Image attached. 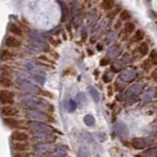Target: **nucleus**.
<instances>
[{
  "label": "nucleus",
  "instance_id": "f257e3e1",
  "mask_svg": "<svg viewBox=\"0 0 157 157\" xmlns=\"http://www.w3.org/2000/svg\"><path fill=\"white\" fill-rule=\"evenodd\" d=\"M20 105L25 109H36L44 111L49 109V103L43 98L36 96L34 94H27L20 97Z\"/></svg>",
  "mask_w": 157,
  "mask_h": 157
},
{
  "label": "nucleus",
  "instance_id": "f03ea898",
  "mask_svg": "<svg viewBox=\"0 0 157 157\" xmlns=\"http://www.w3.org/2000/svg\"><path fill=\"white\" fill-rule=\"evenodd\" d=\"M18 90L28 93V94H37L39 91V86L29 82L28 78H19L16 82Z\"/></svg>",
  "mask_w": 157,
  "mask_h": 157
},
{
  "label": "nucleus",
  "instance_id": "7ed1b4c3",
  "mask_svg": "<svg viewBox=\"0 0 157 157\" xmlns=\"http://www.w3.org/2000/svg\"><path fill=\"white\" fill-rule=\"evenodd\" d=\"M28 129L34 132V134H37V132H54V128L51 127L50 125L46 124L42 121H29L28 123Z\"/></svg>",
  "mask_w": 157,
  "mask_h": 157
},
{
  "label": "nucleus",
  "instance_id": "20e7f679",
  "mask_svg": "<svg viewBox=\"0 0 157 157\" xmlns=\"http://www.w3.org/2000/svg\"><path fill=\"white\" fill-rule=\"evenodd\" d=\"M24 115L26 118L31 121H43V120H52L51 118H48L46 113L40 110L36 109H25Z\"/></svg>",
  "mask_w": 157,
  "mask_h": 157
},
{
  "label": "nucleus",
  "instance_id": "39448f33",
  "mask_svg": "<svg viewBox=\"0 0 157 157\" xmlns=\"http://www.w3.org/2000/svg\"><path fill=\"white\" fill-rule=\"evenodd\" d=\"M33 140L36 141L37 144H49L56 140V136H54L51 132H37V134L33 135Z\"/></svg>",
  "mask_w": 157,
  "mask_h": 157
},
{
  "label": "nucleus",
  "instance_id": "423d86ee",
  "mask_svg": "<svg viewBox=\"0 0 157 157\" xmlns=\"http://www.w3.org/2000/svg\"><path fill=\"white\" fill-rule=\"evenodd\" d=\"M151 144H153V140L150 137H136L132 140V145L136 149H144Z\"/></svg>",
  "mask_w": 157,
  "mask_h": 157
},
{
  "label": "nucleus",
  "instance_id": "0eeeda50",
  "mask_svg": "<svg viewBox=\"0 0 157 157\" xmlns=\"http://www.w3.org/2000/svg\"><path fill=\"white\" fill-rule=\"evenodd\" d=\"M15 99V93L9 90H0V103L2 105H13Z\"/></svg>",
  "mask_w": 157,
  "mask_h": 157
},
{
  "label": "nucleus",
  "instance_id": "6e6552de",
  "mask_svg": "<svg viewBox=\"0 0 157 157\" xmlns=\"http://www.w3.org/2000/svg\"><path fill=\"white\" fill-rule=\"evenodd\" d=\"M4 44L7 48H19L22 45V41L18 36H7L6 37H5Z\"/></svg>",
  "mask_w": 157,
  "mask_h": 157
},
{
  "label": "nucleus",
  "instance_id": "1a4fd4ad",
  "mask_svg": "<svg viewBox=\"0 0 157 157\" xmlns=\"http://www.w3.org/2000/svg\"><path fill=\"white\" fill-rule=\"evenodd\" d=\"M0 112L4 117H16L19 115V109L13 105H3L0 109Z\"/></svg>",
  "mask_w": 157,
  "mask_h": 157
},
{
  "label": "nucleus",
  "instance_id": "9d476101",
  "mask_svg": "<svg viewBox=\"0 0 157 157\" xmlns=\"http://www.w3.org/2000/svg\"><path fill=\"white\" fill-rule=\"evenodd\" d=\"M136 75L137 73L135 69H128L120 75V80H122L124 82H130L135 80Z\"/></svg>",
  "mask_w": 157,
  "mask_h": 157
},
{
  "label": "nucleus",
  "instance_id": "9b49d317",
  "mask_svg": "<svg viewBox=\"0 0 157 157\" xmlns=\"http://www.w3.org/2000/svg\"><path fill=\"white\" fill-rule=\"evenodd\" d=\"M142 88H144V86H142L141 83H136V85L132 86L129 90H127L126 97L127 98H134V97L137 96L142 91Z\"/></svg>",
  "mask_w": 157,
  "mask_h": 157
},
{
  "label": "nucleus",
  "instance_id": "f8f14e48",
  "mask_svg": "<svg viewBox=\"0 0 157 157\" xmlns=\"http://www.w3.org/2000/svg\"><path fill=\"white\" fill-rule=\"evenodd\" d=\"M114 131L120 137H126L129 135V130L128 127L123 122H117L114 126Z\"/></svg>",
  "mask_w": 157,
  "mask_h": 157
},
{
  "label": "nucleus",
  "instance_id": "ddd939ff",
  "mask_svg": "<svg viewBox=\"0 0 157 157\" xmlns=\"http://www.w3.org/2000/svg\"><path fill=\"white\" fill-rule=\"evenodd\" d=\"M71 13L74 21H78V17L81 16V6L78 0H72L71 1Z\"/></svg>",
  "mask_w": 157,
  "mask_h": 157
},
{
  "label": "nucleus",
  "instance_id": "4468645a",
  "mask_svg": "<svg viewBox=\"0 0 157 157\" xmlns=\"http://www.w3.org/2000/svg\"><path fill=\"white\" fill-rule=\"evenodd\" d=\"M11 139L13 141H27L29 136L26 132H22V131H14L11 135Z\"/></svg>",
  "mask_w": 157,
  "mask_h": 157
},
{
  "label": "nucleus",
  "instance_id": "2eb2a0df",
  "mask_svg": "<svg viewBox=\"0 0 157 157\" xmlns=\"http://www.w3.org/2000/svg\"><path fill=\"white\" fill-rule=\"evenodd\" d=\"M32 77H33V78L34 80V82H37L38 85L42 86V85H44V83H45V81H46L45 73H44V71L40 70V69H39L38 71H36L34 74H33Z\"/></svg>",
  "mask_w": 157,
  "mask_h": 157
},
{
  "label": "nucleus",
  "instance_id": "dca6fc26",
  "mask_svg": "<svg viewBox=\"0 0 157 157\" xmlns=\"http://www.w3.org/2000/svg\"><path fill=\"white\" fill-rule=\"evenodd\" d=\"M12 148L16 152H23L29 149V144L26 141H14L12 144Z\"/></svg>",
  "mask_w": 157,
  "mask_h": 157
},
{
  "label": "nucleus",
  "instance_id": "f3484780",
  "mask_svg": "<svg viewBox=\"0 0 157 157\" xmlns=\"http://www.w3.org/2000/svg\"><path fill=\"white\" fill-rule=\"evenodd\" d=\"M0 86L4 88H9L13 86V80L10 76L1 75L0 74Z\"/></svg>",
  "mask_w": 157,
  "mask_h": 157
},
{
  "label": "nucleus",
  "instance_id": "a211bd4d",
  "mask_svg": "<svg viewBox=\"0 0 157 157\" xmlns=\"http://www.w3.org/2000/svg\"><path fill=\"white\" fill-rule=\"evenodd\" d=\"M135 31H136V25H135V23L131 22V21H128L124 25V29H123L122 33H124L126 36H130V34L134 33Z\"/></svg>",
  "mask_w": 157,
  "mask_h": 157
},
{
  "label": "nucleus",
  "instance_id": "6ab92c4d",
  "mask_svg": "<svg viewBox=\"0 0 157 157\" xmlns=\"http://www.w3.org/2000/svg\"><path fill=\"white\" fill-rule=\"evenodd\" d=\"M9 32L11 33L13 36H23V34H24V31L22 29V28L20 27V26H18V25L15 24V23L10 24Z\"/></svg>",
  "mask_w": 157,
  "mask_h": 157
},
{
  "label": "nucleus",
  "instance_id": "aec40b11",
  "mask_svg": "<svg viewBox=\"0 0 157 157\" xmlns=\"http://www.w3.org/2000/svg\"><path fill=\"white\" fill-rule=\"evenodd\" d=\"M136 52L140 54V56H146L149 52V46L147 42L140 41V43L136 47Z\"/></svg>",
  "mask_w": 157,
  "mask_h": 157
},
{
  "label": "nucleus",
  "instance_id": "412c9836",
  "mask_svg": "<svg viewBox=\"0 0 157 157\" xmlns=\"http://www.w3.org/2000/svg\"><path fill=\"white\" fill-rule=\"evenodd\" d=\"M15 56V53L12 52L10 49H2L0 51V60L1 61H9L12 60Z\"/></svg>",
  "mask_w": 157,
  "mask_h": 157
},
{
  "label": "nucleus",
  "instance_id": "4be33fe9",
  "mask_svg": "<svg viewBox=\"0 0 157 157\" xmlns=\"http://www.w3.org/2000/svg\"><path fill=\"white\" fill-rule=\"evenodd\" d=\"M53 154L56 157H66L68 154L67 147L64 145H57L55 148L53 149Z\"/></svg>",
  "mask_w": 157,
  "mask_h": 157
},
{
  "label": "nucleus",
  "instance_id": "5701e85b",
  "mask_svg": "<svg viewBox=\"0 0 157 157\" xmlns=\"http://www.w3.org/2000/svg\"><path fill=\"white\" fill-rule=\"evenodd\" d=\"M145 36V33L144 32L142 31V29H136V31L134 32V36H132V37L131 38V41L132 42H140L144 40V38Z\"/></svg>",
  "mask_w": 157,
  "mask_h": 157
},
{
  "label": "nucleus",
  "instance_id": "b1692460",
  "mask_svg": "<svg viewBox=\"0 0 157 157\" xmlns=\"http://www.w3.org/2000/svg\"><path fill=\"white\" fill-rule=\"evenodd\" d=\"M115 7V0H101L100 8L106 12H109Z\"/></svg>",
  "mask_w": 157,
  "mask_h": 157
},
{
  "label": "nucleus",
  "instance_id": "393cba45",
  "mask_svg": "<svg viewBox=\"0 0 157 157\" xmlns=\"http://www.w3.org/2000/svg\"><path fill=\"white\" fill-rule=\"evenodd\" d=\"M3 122L5 125L8 126L9 128H12V129H17V128H19V126H20L19 121L15 119L14 117H5Z\"/></svg>",
  "mask_w": 157,
  "mask_h": 157
},
{
  "label": "nucleus",
  "instance_id": "a878e982",
  "mask_svg": "<svg viewBox=\"0 0 157 157\" xmlns=\"http://www.w3.org/2000/svg\"><path fill=\"white\" fill-rule=\"evenodd\" d=\"M122 10H123V8H122L121 5H119V6H117V7H114L111 10V11H109V14L107 15V19L109 20V21L114 20L118 16V14L122 11Z\"/></svg>",
  "mask_w": 157,
  "mask_h": 157
},
{
  "label": "nucleus",
  "instance_id": "bb28decb",
  "mask_svg": "<svg viewBox=\"0 0 157 157\" xmlns=\"http://www.w3.org/2000/svg\"><path fill=\"white\" fill-rule=\"evenodd\" d=\"M120 52H121V47L119 45H113L108 50V56H110V58H116L119 56Z\"/></svg>",
  "mask_w": 157,
  "mask_h": 157
},
{
  "label": "nucleus",
  "instance_id": "cd10ccee",
  "mask_svg": "<svg viewBox=\"0 0 157 157\" xmlns=\"http://www.w3.org/2000/svg\"><path fill=\"white\" fill-rule=\"evenodd\" d=\"M119 18L121 22H128L132 19V14L126 9H123L119 13Z\"/></svg>",
  "mask_w": 157,
  "mask_h": 157
},
{
  "label": "nucleus",
  "instance_id": "c85d7f7f",
  "mask_svg": "<svg viewBox=\"0 0 157 157\" xmlns=\"http://www.w3.org/2000/svg\"><path fill=\"white\" fill-rule=\"evenodd\" d=\"M33 149L39 154H44L48 149V145L45 144H37L33 146Z\"/></svg>",
  "mask_w": 157,
  "mask_h": 157
},
{
  "label": "nucleus",
  "instance_id": "c756f323",
  "mask_svg": "<svg viewBox=\"0 0 157 157\" xmlns=\"http://www.w3.org/2000/svg\"><path fill=\"white\" fill-rule=\"evenodd\" d=\"M153 93H154V88H149V90H147L144 94H142V97L141 99L142 101H150L152 99V97H153Z\"/></svg>",
  "mask_w": 157,
  "mask_h": 157
},
{
  "label": "nucleus",
  "instance_id": "7c9ffc66",
  "mask_svg": "<svg viewBox=\"0 0 157 157\" xmlns=\"http://www.w3.org/2000/svg\"><path fill=\"white\" fill-rule=\"evenodd\" d=\"M83 122H85V124L87 127H92V126H94V124H95V119H94V117H93L92 115L87 114V115H86L85 117H83Z\"/></svg>",
  "mask_w": 157,
  "mask_h": 157
},
{
  "label": "nucleus",
  "instance_id": "2f4dec72",
  "mask_svg": "<svg viewBox=\"0 0 157 157\" xmlns=\"http://www.w3.org/2000/svg\"><path fill=\"white\" fill-rule=\"evenodd\" d=\"M0 74H1V75H6V76L11 77L13 74V70H12V68L8 65H2L0 67Z\"/></svg>",
  "mask_w": 157,
  "mask_h": 157
},
{
  "label": "nucleus",
  "instance_id": "473e14b6",
  "mask_svg": "<svg viewBox=\"0 0 157 157\" xmlns=\"http://www.w3.org/2000/svg\"><path fill=\"white\" fill-rule=\"evenodd\" d=\"M61 4V8H62V15H61V22H66V20L69 16V10H68V7L66 6L65 3H62L60 2Z\"/></svg>",
  "mask_w": 157,
  "mask_h": 157
},
{
  "label": "nucleus",
  "instance_id": "72a5a7b5",
  "mask_svg": "<svg viewBox=\"0 0 157 157\" xmlns=\"http://www.w3.org/2000/svg\"><path fill=\"white\" fill-rule=\"evenodd\" d=\"M90 95L91 97L93 98V100H94L95 102H98L100 99V95H99V93H98L97 90L95 87H93V86H90Z\"/></svg>",
  "mask_w": 157,
  "mask_h": 157
},
{
  "label": "nucleus",
  "instance_id": "f704fd0d",
  "mask_svg": "<svg viewBox=\"0 0 157 157\" xmlns=\"http://www.w3.org/2000/svg\"><path fill=\"white\" fill-rule=\"evenodd\" d=\"M148 60L151 62V64L153 66L156 65V63H157V53H156V50L155 49H152L151 52L149 53V58H148Z\"/></svg>",
  "mask_w": 157,
  "mask_h": 157
},
{
  "label": "nucleus",
  "instance_id": "c9c22d12",
  "mask_svg": "<svg viewBox=\"0 0 157 157\" xmlns=\"http://www.w3.org/2000/svg\"><path fill=\"white\" fill-rule=\"evenodd\" d=\"M77 102L74 99H70L68 101V111L69 112H74L77 109Z\"/></svg>",
  "mask_w": 157,
  "mask_h": 157
},
{
  "label": "nucleus",
  "instance_id": "e433bc0d",
  "mask_svg": "<svg viewBox=\"0 0 157 157\" xmlns=\"http://www.w3.org/2000/svg\"><path fill=\"white\" fill-rule=\"evenodd\" d=\"M77 98H78V104L80 105H83L86 103V97L85 95V93L80 92L77 94Z\"/></svg>",
  "mask_w": 157,
  "mask_h": 157
},
{
  "label": "nucleus",
  "instance_id": "4c0bfd02",
  "mask_svg": "<svg viewBox=\"0 0 157 157\" xmlns=\"http://www.w3.org/2000/svg\"><path fill=\"white\" fill-rule=\"evenodd\" d=\"M117 38H118V36L116 33H108L107 34V36L105 38V40L107 41V43H110V42H114L117 40Z\"/></svg>",
  "mask_w": 157,
  "mask_h": 157
},
{
  "label": "nucleus",
  "instance_id": "58836bf2",
  "mask_svg": "<svg viewBox=\"0 0 157 157\" xmlns=\"http://www.w3.org/2000/svg\"><path fill=\"white\" fill-rule=\"evenodd\" d=\"M78 157H88V151L86 147H80V149L78 151Z\"/></svg>",
  "mask_w": 157,
  "mask_h": 157
},
{
  "label": "nucleus",
  "instance_id": "ea45409f",
  "mask_svg": "<svg viewBox=\"0 0 157 157\" xmlns=\"http://www.w3.org/2000/svg\"><path fill=\"white\" fill-rule=\"evenodd\" d=\"M144 157H155V147H151L148 150L144 152Z\"/></svg>",
  "mask_w": 157,
  "mask_h": 157
},
{
  "label": "nucleus",
  "instance_id": "a19ab883",
  "mask_svg": "<svg viewBox=\"0 0 157 157\" xmlns=\"http://www.w3.org/2000/svg\"><path fill=\"white\" fill-rule=\"evenodd\" d=\"M37 94L44 96V97H48V98H52L53 97V94L51 92H49L47 90H41V88H39V91H38Z\"/></svg>",
  "mask_w": 157,
  "mask_h": 157
},
{
  "label": "nucleus",
  "instance_id": "79ce46f5",
  "mask_svg": "<svg viewBox=\"0 0 157 157\" xmlns=\"http://www.w3.org/2000/svg\"><path fill=\"white\" fill-rule=\"evenodd\" d=\"M151 62L148 60V59H146V60H144V62H142V64H141V67L144 69L145 71H147V70H149L150 69V67H151Z\"/></svg>",
  "mask_w": 157,
  "mask_h": 157
},
{
  "label": "nucleus",
  "instance_id": "37998d69",
  "mask_svg": "<svg viewBox=\"0 0 157 157\" xmlns=\"http://www.w3.org/2000/svg\"><path fill=\"white\" fill-rule=\"evenodd\" d=\"M14 157H31V155H29V153H28V152L23 151V152H16Z\"/></svg>",
  "mask_w": 157,
  "mask_h": 157
},
{
  "label": "nucleus",
  "instance_id": "c03bdc74",
  "mask_svg": "<svg viewBox=\"0 0 157 157\" xmlns=\"http://www.w3.org/2000/svg\"><path fill=\"white\" fill-rule=\"evenodd\" d=\"M109 64H110V58H108V57H104L100 60L101 66H107V65H109Z\"/></svg>",
  "mask_w": 157,
  "mask_h": 157
},
{
  "label": "nucleus",
  "instance_id": "a18cd8bd",
  "mask_svg": "<svg viewBox=\"0 0 157 157\" xmlns=\"http://www.w3.org/2000/svg\"><path fill=\"white\" fill-rule=\"evenodd\" d=\"M49 39H50V42L53 44V45L57 46L58 44H60V40H59V39H56V38H54V37H50Z\"/></svg>",
  "mask_w": 157,
  "mask_h": 157
},
{
  "label": "nucleus",
  "instance_id": "49530a36",
  "mask_svg": "<svg viewBox=\"0 0 157 157\" xmlns=\"http://www.w3.org/2000/svg\"><path fill=\"white\" fill-rule=\"evenodd\" d=\"M111 80H112V77L108 75V74H105V75H103V81H104L105 82H110Z\"/></svg>",
  "mask_w": 157,
  "mask_h": 157
},
{
  "label": "nucleus",
  "instance_id": "de8ad7c7",
  "mask_svg": "<svg viewBox=\"0 0 157 157\" xmlns=\"http://www.w3.org/2000/svg\"><path fill=\"white\" fill-rule=\"evenodd\" d=\"M121 24H122V22L120 21V20H119V21H117L116 23H115V29H119L120 28H121Z\"/></svg>",
  "mask_w": 157,
  "mask_h": 157
},
{
  "label": "nucleus",
  "instance_id": "09e8293b",
  "mask_svg": "<svg viewBox=\"0 0 157 157\" xmlns=\"http://www.w3.org/2000/svg\"><path fill=\"white\" fill-rule=\"evenodd\" d=\"M38 59H39V60H42V61H44V62H51V61L49 60L48 58H46L45 56H39V57H38Z\"/></svg>",
  "mask_w": 157,
  "mask_h": 157
},
{
  "label": "nucleus",
  "instance_id": "8fccbe9b",
  "mask_svg": "<svg viewBox=\"0 0 157 157\" xmlns=\"http://www.w3.org/2000/svg\"><path fill=\"white\" fill-rule=\"evenodd\" d=\"M87 37V33H86L85 31H82V40H86V38Z\"/></svg>",
  "mask_w": 157,
  "mask_h": 157
},
{
  "label": "nucleus",
  "instance_id": "3c124183",
  "mask_svg": "<svg viewBox=\"0 0 157 157\" xmlns=\"http://www.w3.org/2000/svg\"><path fill=\"white\" fill-rule=\"evenodd\" d=\"M66 28H67V31H68V33H72V27H71V24H68L67 26H66Z\"/></svg>",
  "mask_w": 157,
  "mask_h": 157
},
{
  "label": "nucleus",
  "instance_id": "603ef678",
  "mask_svg": "<svg viewBox=\"0 0 157 157\" xmlns=\"http://www.w3.org/2000/svg\"><path fill=\"white\" fill-rule=\"evenodd\" d=\"M102 48H103V45H102V44H100V43H99V44H97V49H98V50H99V51L102 50Z\"/></svg>",
  "mask_w": 157,
  "mask_h": 157
},
{
  "label": "nucleus",
  "instance_id": "864d4df0",
  "mask_svg": "<svg viewBox=\"0 0 157 157\" xmlns=\"http://www.w3.org/2000/svg\"><path fill=\"white\" fill-rule=\"evenodd\" d=\"M155 75H156V70H154L153 71V74H152V78H153L154 81H156V76Z\"/></svg>",
  "mask_w": 157,
  "mask_h": 157
},
{
  "label": "nucleus",
  "instance_id": "5fc2aeb1",
  "mask_svg": "<svg viewBox=\"0 0 157 157\" xmlns=\"http://www.w3.org/2000/svg\"><path fill=\"white\" fill-rule=\"evenodd\" d=\"M42 157H56V156H54V155H47V154H44Z\"/></svg>",
  "mask_w": 157,
  "mask_h": 157
}]
</instances>
